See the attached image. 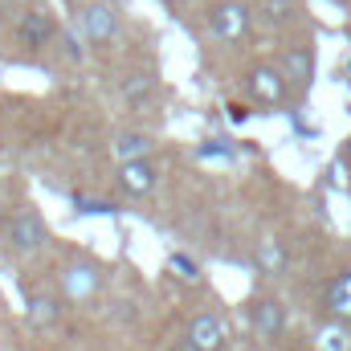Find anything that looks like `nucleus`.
Segmentation results:
<instances>
[{
    "label": "nucleus",
    "instance_id": "obj_1",
    "mask_svg": "<svg viewBox=\"0 0 351 351\" xmlns=\"http://www.w3.org/2000/svg\"><path fill=\"white\" fill-rule=\"evenodd\" d=\"M208 33L217 41H241L250 33V8L237 4V0H225L208 12Z\"/></svg>",
    "mask_w": 351,
    "mask_h": 351
},
{
    "label": "nucleus",
    "instance_id": "obj_2",
    "mask_svg": "<svg viewBox=\"0 0 351 351\" xmlns=\"http://www.w3.org/2000/svg\"><path fill=\"white\" fill-rule=\"evenodd\" d=\"M4 233H8V245H12L16 254H33V250L45 245V225H41V217L29 213V208L12 213V221H8Z\"/></svg>",
    "mask_w": 351,
    "mask_h": 351
},
{
    "label": "nucleus",
    "instance_id": "obj_3",
    "mask_svg": "<svg viewBox=\"0 0 351 351\" xmlns=\"http://www.w3.org/2000/svg\"><path fill=\"white\" fill-rule=\"evenodd\" d=\"M225 343H229V327L221 315L204 311L192 319V327H188V348L192 351H225Z\"/></svg>",
    "mask_w": 351,
    "mask_h": 351
},
{
    "label": "nucleus",
    "instance_id": "obj_4",
    "mask_svg": "<svg viewBox=\"0 0 351 351\" xmlns=\"http://www.w3.org/2000/svg\"><path fill=\"white\" fill-rule=\"evenodd\" d=\"M286 70H274V66H254L250 70V78H245V86H250V94L258 98V102H265V106H278L282 98H286Z\"/></svg>",
    "mask_w": 351,
    "mask_h": 351
},
{
    "label": "nucleus",
    "instance_id": "obj_5",
    "mask_svg": "<svg viewBox=\"0 0 351 351\" xmlns=\"http://www.w3.org/2000/svg\"><path fill=\"white\" fill-rule=\"evenodd\" d=\"M119 184L131 196H147L156 188V168L147 160H127V164H119Z\"/></svg>",
    "mask_w": 351,
    "mask_h": 351
},
{
    "label": "nucleus",
    "instance_id": "obj_6",
    "mask_svg": "<svg viewBox=\"0 0 351 351\" xmlns=\"http://www.w3.org/2000/svg\"><path fill=\"white\" fill-rule=\"evenodd\" d=\"M250 311H254V327H258L262 335L278 339V335L286 331V311H282V302H274V298H258Z\"/></svg>",
    "mask_w": 351,
    "mask_h": 351
},
{
    "label": "nucleus",
    "instance_id": "obj_7",
    "mask_svg": "<svg viewBox=\"0 0 351 351\" xmlns=\"http://www.w3.org/2000/svg\"><path fill=\"white\" fill-rule=\"evenodd\" d=\"M82 29H86V37L94 45L110 41L114 37V12H110V4H90L86 12H82Z\"/></svg>",
    "mask_w": 351,
    "mask_h": 351
},
{
    "label": "nucleus",
    "instance_id": "obj_8",
    "mask_svg": "<svg viewBox=\"0 0 351 351\" xmlns=\"http://www.w3.org/2000/svg\"><path fill=\"white\" fill-rule=\"evenodd\" d=\"M98 282H102V278H98V269L86 265V262L70 265V269L62 274V286H66V294H70V298H90V294L98 290Z\"/></svg>",
    "mask_w": 351,
    "mask_h": 351
},
{
    "label": "nucleus",
    "instance_id": "obj_9",
    "mask_svg": "<svg viewBox=\"0 0 351 351\" xmlns=\"http://www.w3.org/2000/svg\"><path fill=\"white\" fill-rule=\"evenodd\" d=\"M21 37H25V45H45L53 37V16L49 12H25L21 16Z\"/></svg>",
    "mask_w": 351,
    "mask_h": 351
},
{
    "label": "nucleus",
    "instance_id": "obj_10",
    "mask_svg": "<svg viewBox=\"0 0 351 351\" xmlns=\"http://www.w3.org/2000/svg\"><path fill=\"white\" fill-rule=\"evenodd\" d=\"M327 306H331V315H335V319L351 323V269H348V274H339V278L331 282V290H327Z\"/></svg>",
    "mask_w": 351,
    "mask_h": 351
},
{
    "label": "nucleus",
    "instance_id": "obj_11",
    "mask_svg": "<svg viewBox=\"0 0 351 351\" xmlns=\"http://www.w3.org/2000/svg\"><path fill=\"white\" fill-rule=\"evenodd\" d=\"M147 152H152V139L139 135V131H127V135L114 139V156H119V164H127V160H147Z\"/></svg>",
    "mask_w": 351,
    "mask_h": 351
},
{
    "label": "nucleus",
    "instance_id": "obj_12",
    "mask_svg": "<svg viewBox=\"0 0 351 351\" xmlns=\"http://www.w3.org/2000/svg\"><path fill=\"white\" fill-rule=\"evenodd\" d=\"M282 70H286V78H290V82H311L315 62H311V53H306V49H290V53H286V62H282Z\"/></svg>",
    "mask_w": 351,
    "mask_h": 351
},
{
    "label": "nucleus",
    "instance_id": "obj_13",
    "mask_svg": "<svg viewBox=\"0 0 351 351\" xmlns=\"http://www.w3.org/2000/svg\"><path fill=\"white\" fill-rule=\"evenodd\" d=\"M258 269L262 274H282L286 269V250L278 241H262L258 245Z\"/></svg>",
    "mask_w": 351,
    "mask_h": 351
},
{
    "label": "nucleus",
    "instance_id": "obj_14",
    "mask_svg": "<svg viewBox=\"0 0 351 351\" xmlns=\"http://www.w3.org/2000/svg\"><path fill=\"white\" fill-rule=\"evenodd\" d=\"M29 319H33L37 327L53 323V319H58V302H53V298H29Z\"/></svg>",
    "mask_w": 351,
    "mask_h": 351
},
{
    "label": "nucleus",
    "instance_id": "obj_15",
    "mask_svg": "<svg viewBox=\"0 0 351 351\" xmlns=\"http://www.w3.org/2000/svg\"><path fill=\"white\" fill-rule=\"evenodd\" d=\"M262 12H265L269 25H286V21H290V0H265Z\"/></svg>",
    "mask_w": 351,
    "mask_h": 351
},
{
    "label": "nucleus",
    "instance_id": "obj_16",
    "mask_svg": "<svg viewBox=\"0 0 351 351\" xmlns=\"http://www.w3.org/2000/svg\"><path fill=\"white\" fill-rule=\"evenodd\" d=\"M123 90H127V98H131V102H139V98L152 90V82H147L143 74H135V78H127V82H123Z\"/></svg>",
    "mask_w": 351,
    "mask_h": 351
},
{
    "label": "nucleus",
    "instance_id": "obj_17",
    "mask_svg": "<svg viewBox=\"0 0 351 351\" xmlns=\"http://www.w3.org/2000/svg\"><path fill=\"white\" fill-rule=\"evenodd\" d=\"M172 269L180 274V278H188V282L200 274V269H196V262H192V258H184V254H172Z\"/></svg>",
    "mask_w": 351,
    "mask_h": 351
},
{
    "label": "nucleus",
    "instance_id": "obj_18",
    "mask_svg": "<svg viewBox=\"0 0 351 351\" xmlns=\"http://www.w3.org/2000/svg\"><path fill=\"white\" fill-rule=\"evenodd\" d=\"M200 156H204V160H225V156H229V147H221V139H217V143H213V147H204Z\"/></svg>",
    "mask_w": 351,
    "mask_h": 351
},
{
    "label": "nucleus",
    "instance_id": "obj_19",
    "mask_svg": "<svg viewBox=\"0 0 351 351\" xmlns=\"http://www.w3.org/2000/svg\"><path fill=\"white\" fill-rule=\"evenodd\" d=\"M229 119H233V123H245V119H250V110H245L241 102H229Z\"/></svg>",
    "mask_w": 351,
    "mask_h": 351
},
{
    "label": "nucleus",
    "instance_id": "obj_20",
    "mask_svg": "<svg viewBox=\"0 0 351 351\" xmlns=\"http://www.w3.org/2000/svg\"><path fill=\"white\" fill-rule=\"evenodd\" d=\"M343 156H348V160H351V139H348V143H343Z\"/></svg>",
    "mask_w": 351,
    "mask_h": 351
}]
</instances>
